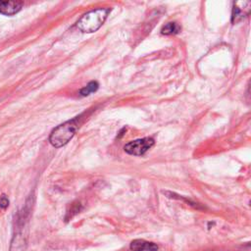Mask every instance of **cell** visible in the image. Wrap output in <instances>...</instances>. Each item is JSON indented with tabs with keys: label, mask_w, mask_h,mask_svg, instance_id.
<instances>
[{
	"label": "cell",
	"mask_w": 251,
	"mask_h": 251,
	"mask_svg": "<svg viewBox=\"0 0 251 251\" xmlns=\"http://www.w3.org/2000/svg\"><path fill=\"white\" fill-rule=\"evenodd\" d=\"M77 126L76 119H73L59 125L51 131L49 142L56 148L66 145L75 134Z\"/></svg>",
	"instance_id": "cell-2"
},
{
	"label": "cell",
	"mask_w": 251,
	"mask_h": 251,
	"mask_svg": "<svg viewBox=\"0 0 251 251\" xmlns=\"http://www.w3.org/2000/svg\"><path fill=\"white\" fill-rule=\"evenodd\" d=\"M25 250H26L25 235L21 231L16 232L11 241L10 251H25Z\"/></svg>",
	"instance_id": "cell-7"
},
{
	"label": "cell",
	"mask_w": 251,
	"mask_h": 251,
	"mask_svg": "<svg viewBox=\"0 0 251 251\" xmlns=\"http://www.w3.org/2000/svg\"><path fill=\"white\" fill-rule=\"evenodd\" d=\"M9 206V200H8V198L6 197V196H2L1 197V199H0V207L1 208H3V209H5V208H7Z\"/></svg>",
	"instance_id": "cell-10"
},
{
	"label": "cell",
	"mask_w": 251,
	"mask_h": 251,
	"mask_svg": "<svg viewBox=\"0 0 251 251\" xmlns=\"http://www.w3.org/2000/svg\"><path fill=\"white\" fill-rule=\"evenodd\" d=\"M111 9L99 8L84 14L76 23V26L82 32H94L99 29L106 21Z\"/></svg>",
	"instance_id": "cell-1"
},
{
	"label": "cell",
	"mask_w": 251,
	"mask_h": 251,
	"mask_svg": "<svg viewBox=\"0 0 251 251\" xmlns=\"http://www.w3.org/2000/svg\"><path fill=\"white\" fill-rule=\"evenodd\" d=\"M155 144V141L152 137H144L132 140L126 143L124 147L125 151L133 156H141L145 154L150 148H152Z\"/></svg>",
	"instance_id": "cell-3"
},
{
	"label": "cell",
	"mask_w": 251,
	"mask_h": 251,
	"mask_svg": "<svg viewBox=\"0 0 251 251\" xmlns=\"http://www.w3.org/2000/svg\"><path fill=\"white\" fill-rule=\"evenodd\" d=\"M180 30H181V26L178 24H176V22H171L166 24L162 27L161 32L162 34H165V35H172V34L178 33Z\"/></svg>",
	"instance_id": "cell-8"
},
{
	"label": "cell",
	"mask_w": 251,
	"mask_h": 251,
	"mask_svg": "<svg viewBox=\"0 0 251 251\" xmlns=\"http://www.w3.org/2000/svg\"><path fill=\"white\" fill-rule=\"evenodd\" d=\"M250 6H251V2L249 1L234 2L233 9H232V16H231L232 23H236L237 21L246 17L250 12Z\"/></svg>",
	"instance_id": "cell-4"
},
{
	"label": "cell",
	"mask_w": 251,
	"mask_h": 251,
	"mask_svg": "<svg viewBox=\"0 0 251 251\" xmlns=\"http://www.w3.org/2000/svg\"><path fill=\"white\" fill-rule=\"evenodd\" d=\"M23 2L19 1H0V13L7 16H12L21 11Z\"/></svg>",
	"instance_id": "cell-5"
},
{
	"label": "cell",
	"mask_w": 251,
	"mask_h": 251,
	"mask_svg": "<svg viewBox=\"0 0 251 251\" xmlns=\"http://www.w3.org/2000/svg\"><path fill=\"white\" fill-rule=\"evenodd\" d=\"M98 86H99V84H98L97 81H90L85 87H83L82 89H80L79 94H80L81 96H87V95H89L90 93L95 92V91L98 89Z\"/></svg>",
	"instance_id": "cell-9"
},
{
	"label": "cell",
	"mask_w": 251,
	"mask_h": 251,
	"mask_svg": "<svg viewBox=\"0 0 251 251\" xmlns=\"http://www.w3.org/2000/svg\"><path fill=\"white\" fill-rule=\"evenodd\" d=\"M131 251H158V245L144 239H134L130 242Z\"/></svg>",
	"instance_id": "cell-6"
}]
</instances>
